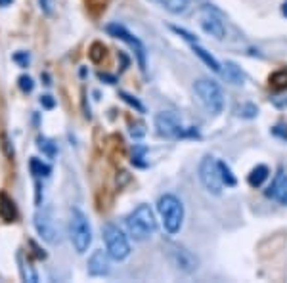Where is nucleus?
Here are the masks:
<instances>
[{"label":"nucleus","instance_id":"27","mask_svg":"<svg viewBox=\"0 0 287 283\" xmlns=\"http://www.w3.org/2000/svg\"><path fill=\"white\" fill-rule=\"evenodd\" d=\"M172 31H174V33H176V35L184 36V38H186V40H190V42H192V44H194V42H197V38H195L194 35H190V33H188V31H184V29H178V27H172Z\"/></svg>","mask_w":287,"mask_h":283},{"label":"nucleus","instance_id":"17","mask_svg":"<svg viewBox=\"0 0 287 283\" xmlns=\"http://www.w3.org/2000/svg\"><path fill=\"white\" fill-rule=\"evenodd\" d=\"M266 178H268V167L266 165H258V167H255L251 170L247 182H249V186H253V188H260L266 182Z\"/></svg>","mask_w":287,"mask_h":283},{"label":"nucleus","instance_id":"2","mask_svg":"<svg viewBox=\"0 0 287 283\" xmlns=\"http://www.w3.org/2000/svg\"><path fill=\"white\" fill-rule=\"evenodd\" d=\"M157 211L161 214L163 220V228L167 230V233H178L182 230L184 224V205L176 195L172 193H165V195L159 197L157 201Z\"/></svg>","mask_w":287,"mask_h":283},{"label":"nucleus","instance_id":"8","mask_svg":"<svg viewBox=\"0 0 287 283\" xmlns=\"http://www.w3.org/2000/svg\"><path fill=\"white\" fill-rule=\"evenodd\" d=\"M155 130L163 138H182L186 136V130L182 128L180 119L171 111H161L155 115Z\"/></svg>","mask_w":287,"mask_h":283},{"label":"nucleus","instance_id":"6","mask_svg":"<svg viewBox=\"0 0 287 283\" xmlns=\"http://www.w3.org/2000/svg\"><path fill=\"white\" fill-rule=\"evenodd\" d=\"M199 180L203 188L207 189L213 195H220L222 193V178H220V170H218V161L211 155H205L199 163Z\"/></svg>","mask_w":287,"mask_h":283},{"label":"nucleus","instance_id":"24","mask_svg":"<svg viewBox=\"0 0 287 283\" xmlns=\"http://www.w3.org/2000/svg\"><path fill=\"white\" fill-rule=\"evenodd\" d=\"M270 84H274V86H287V69L270 75Z\"/></svg>","mask_w":287,"mask_h":283},{"label":"nucleus","instance_id":"5","mask_svg":"<svg viewBox=\"0 0 287 283\" xmlns=\"http://www.w3.org/2000/svg\"><path fill=\"white\" fill-rule=\"evenodd\" d=\"M104 243H106V251L113 260H125L130 254V243L129 237L122 233V230L115 224L104 226Z\"/></svg>","mask_w":287,"mask_h":283},{"label":"nucleus","instance_id":"18","mask_svg":"<svg viewBox=\"0 0 287 283\" xmlns=\"http://www.w3.org/2000/svg\"><path fill=\"white\" fill-rule=\"evenodd\" d=\"M157 4L165 8L167 12H171V14H182V12H186L188 6H190V0H155Z\"/></svg>","mask_w":287,"mask_h":283},{"label":"nucleus","instance_id":"20","mask_svg":"<svg viewBox=\"0 0 287 283\" xmlns=\"http://www.w3.org/2000/svg\"><path fill=\"white\" fill-rule=\"evenodd\" d=\"M218 170H220V178H222L224 186L234 188V186L237 184V180H236V176L232 175V170H230V167L224 163V161H218Z\"/></svg>","mask_w":287,"mask_h":283},{"label":"nucleus","instance_id":"1","mask_svg":"<svg viewBox=\"0 0 287 283\" xmlns=\"http://www.w3.org/2000/svg\"><path fill=\"white\" fill-rule=\"evenodd\" d=\"M127 230L134 241H146L157 230L155 214L150 209V205H138L134 211L127 216Z\"/></svg>","mask_w":287,"mask_h":283},{"label":"nucleus","instance_id":"16","mask_svg":"<svg viewBox=\"0 0 287 283\" xmlns=\"http://www.w3.org/2000/svg\"><path fill=\"white\" fill-rule=\"evenodd\" d=\"M192 50L195 52V56H199V59L209 67V69H213L215 73H220V63H218V61H216V59L211 56V52H207L205 48H201L197 42L192 44Z\"/></svg>","mask_w":287,"mask_h":283},{"label":"nucleus","instance_id":"3","mask_svg":"<svg viewBox=\"0 0 287 283\" xmlns=\"http://www.w3.org/2000/svg\"><path fill=\"white\" fill-rule=\"evenodd\" d=\"M69 237L77 253H86L92 243V226L90 220L80 209H71L69 216Z\"/></svg>","mask_w":287,"mask_h":283},{"label":"nucleus","instance_id":"29","mask_svg":"<svg viewBox=\"0 0 287 283\" xmlns=\"http://www.w3.org/2000/svg\"><path fill=\"white\" fill-rule=\"evenodd\" d=\"M40 103L46 105V107H54V100H52L50 96H43V98H40Z\"/></svg>","mask_w":287,"mask_h":283},{"label":"nucleus","instance_id":"15","mask_svg":"<svg viewBox=\"0 0 287 283\" xmlns=\"http://www.w3.org/2000/svg\"><path fill=\"white\" fill-rule=\"evenodd\" d=\"M220 73L224 75V79L228 80L230 84H243V80H245V77H243V73H241V69L234 63V61H226L224 66H220Z\"/></svg>","mask_w":287,"mask_h":283},{"label":"nucleus","instance_id":"13","mask_svg":"<svg viewBox=\"0 0 287 283\" xmlns=\"http://www.w3.org/2000/svg\"><path fill=\"white\" fill-rule=\"evenodd\" d=\"M266 197L278 201L280 205H287V175L283 170L274 178L272 186L266 189Z\"/></svg>","mask_w":287,"mask_h":283},{"label":"nucleus","instance_id":"30","mask_svg":"<svg viewBox=\"0 0 287 283\" xmlns=\"http://www.w3.org/2000/svg\"><path fill=\"white\" fill-rule=\"evenodd\" d=\"M281 14H283V15L287 17V0L283 2V4H281Z\"/></svg>","mask_w":287,"mask_h":283},{"label":"nucleus","instance_id":"19","mask_svg":"<svg viewBox=\"0 0 287 283\" xmlns=\"http://www.w3.org/2000/svg\"><path fill=\"white\" fill-rule=\"evenodd\" d=\"M17 260H19V264H22V276L25 281H31V283H36L38 281V276H36L35 268H33V264L29 260H25L23 258V254H19L17 256Z\"/></svg>","mask_w":287,"mask_h":283},{"label":"nucleus","instance_id":"26","mask_svg":"<svg viewBox=\"0 0 287 283\" xmlns=\"http://www.w3.org/2000/svg\"><path fill=\"white\" fill-rule=\"evenodd\" d=\"M121 98L122 100H125V102L127 103H130V105H132V107L136 109V111H140V113H144V105L140 102H138L136 98H134V96H130V94H127V92H121Z\"/></svg>","mask_w":287,"mask_h":283},{"label":"nucleus","instance_id":"9","mask_svg":"<svg viewBox=\"0 0 287 283\" xmlns=\"http://www.w3.org/2000/svg\"><path fill=\"white\" fill-rule=\"evenodd\" d=\"M169 258H171L172 266L178 268L184 274H192L199 268V260L192 251H188L182 245H171L169 247Z\"/></svg>","mask_w":287,"mask_h":283},{"label":"nucleus","instance_id":"25","mask_svg":"<svg viewBox=\"0 0 287 283\" xmlns=\"http://www.w3.org/2000/svg\"><path fill=\"white\" fill-rule=\"evenodd\" d=\"M17 84H19V88H22L23 92H33V88H35V82H33V79L29 75H22L17 79Z\"/></svg>","mask_w":287,"mask_h":283},{"label":"nucleus","instance_id":"4","mask_svg":"<svg viewBox=\"0 0 287 283\" xmlns=\"http://www.w3.org/2000/svg\"><path fill=\"white\" fill-rule=\"evenodd\" d=\"M194 90L199 102L203 103V107L207 109L209 113L213 115H218L222 113L224 109V94L222 88L216 84L215 80L211 79H197L194 82Z\"/></svg>","mask_w":287,"mask_h":283},{"label":"nucleus","instance_id":"28","mask_svg":"<svg viewBox=\"0 0 287 283\" xmlns=\"http://www.w3.org/2000/svg\"><path fill=\"white\" fill-rule=\"evenodd\" d=\"M130 134H132L134 138H140V136H144V134H146V130H144V124L136 123V128H134V124H132V128H130Z\"/></svg>","mask_w":287,"mask_h":283},{"label":"nucleus","instance_id":"14","mask_svg":"<svg viewBox=\"0 0 287 283\" xmlns=\"http://www.w3.org/2000/svg\"><path fill=\"white\" fill-rule=\"evenodd\" d=\"M0 218L4 222H14L17 218V209L12 197H8L6 193H0Z\"/></svg>","mask_w":287,"mask_h":283},{"label":"nucleus","instance_id":"12","mask_svg":"<svg viewBox=\"0 0 287 283\" xmlns=\"http://www.w3.org/2000/svg\"><path fill=\"white\" fill-rule=\"evenodd\" d=\"M109 253L108 251H94L88 258V274L94 277L108 276L111 272V264H109Z\"/></svg>","mask_w":287,"mask_h":283},{"label":"nucleus","instance_id":"7","mask_svg":"<svg viewBox=\"0 0 287 283\" xmlns=\"http://www.w3.org/2000/svg\"><path fill=\"white\" fill-rule=\"evenodd\" d=\"M35 230L40 235V240L48 241V243H56L59 241V228L56 224V218L52 214L50 209H38L35 214Z\"/></svg>","mask_w":287,"mask_h":283},{"label":"nucleus","instance_id":"10","mask_svg":"<svg viewBox=\"0 0 287 283\" xmlns=\"http://www.w3.org/2000/svg\"><path fill=\"white\" fill-rule=\"evenodd\" d=\"M106 31H108L111 36H115V38H119V40H122V42L129 44L130 48L136 52L140 67H142V69H146V48H144V44L140 42V38H136V36L132 35V33H129V31L125 29L122 25H117V23H111V25H108V27H106Z\"/></svg>","mask_w":287,"mask_h":283},{"label":"nucleus","instance_id":"21","mask_svg":"<svg viewBox=\"0 0 287 283\" xmlns=\"http://www.w3.org/2000/svg\"><path fill=\"white\" fill-rule=\"evenodd\" d=\"M31 172H33L36 178H46V176L50 175V167H48L46 163H43L40 159L33 157V159H31Z\"/></svg>","mask_w":287,"mask_h":283},{"label":"nucleus","instance_id":"22","mask_svg":"<svg viewBox=\"0 0 287 283\" xmlns=\"http://www.w3.org/2000/svg\"><path fill=\"white\" fill-rule=\"evenodd\" d=\"M38 149L46 155V157H50L54 159L56 157V144L52 142V140H46V138H38Z\"/></svg>","mask_w":287,"mask_h":283},{"label":"nucleus","instance_id":"23","mask_svg":"<svg viewBox=\"0 0 287 283\" xmlns=\"http://www.w3.org/2000/svg\"><path fill=\"white\" fill-rule=\"evenodd\" d=\"M237 115L243 117V119H255L258 115V109L253 103H243V105L237 107Z\"/></svg>","mask_w":287,"mask_h":283},{"label":"nucleus","instance_id":"31","mask_svg":"<svg viewBox=\"0 0 287 283\" xmlns=\"http://www.w3.org/2000/svg\"><path fill=\"white\" fill-rule=\"evenodd\" d=\"M10 2H12V0H0V6H8Z\"/></svg>","mask_w":287,"mask_h":283},{"label":"nucleus","instance_id":"11","mask_svg":"<svg viewBox=\"0 0 287 283\" xmlns=\"http://www.w3.org/2000/svg\"><path fill=\"white\" fill-rule=\"evenodd\" d=\"M199 25L207 35L215 36L218 40L224 38V35H226L224 23L220 21V17H218L215 12H211V8H203L199 12Z\"/></svg>","mask_w":287,"mask_h":283}]
</instances>
